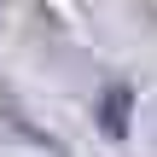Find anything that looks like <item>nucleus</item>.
I'll return each mask as SVG.
<instances>
[{"label": "nucleus", "instance_id": "f257e3e1", "mask_svg": "<svg viewBox=\"0 0 157 157\" xmlns=\"http://www.w3.org/2000/svg\"><path fill=\"white\" fill-rule=\"evenodd\" d=\"M99 122H105V134H122V128H128V93H122V87H111V93H105Z\"/></svg>", "mask_w": 157, "mask_h": 157}]
</instances>
